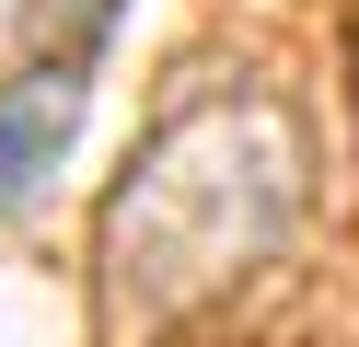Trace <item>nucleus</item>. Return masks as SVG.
Returning a JSON list of instances; mask_svg holds the SVG:
<instances>
[{
	"label": "nucleus",
	"mask_w": 359,
	"mask_h": 347,
	"mask_svg": "<svg viewBox=\"0 0 359 347\" xmlns=\"http://www.w3.org/2000/svg\"><path fill=\"white\" fill-rule=\"evenodd\" d=\"M290 220H302V116L278 93L186 104L104 197V301L128 324H174L243 266H266Z\"/></svg>",
	"instance_id": "f257e3e1"
},
{
	"label": "nucleus",
	"mask_w": 359,
	"mask_h": 347,
	"mask_svg": "<svg viewBox=\"0 0 359 347\" xmlns=\"http://www.w3.org/2000/svg\"><path fill=\"white\" fill-rule=\"evenodd\" d=\"M81 116H93V58H81V46H35V58L0 81V208H24L35 185L70 162Z\"/></svg>",
	"instance_id": "f03ea898"
},
{
	"label": "nucleus",
	"mask_w": 359,
	"mask_h": 347,
	"mask_svg": "<svg viewBox=\"0 0 359 347\" xmlns=\"http://www.w3.org/2000/svg\"><path fill=\"white\" fill-rule=\"evenodd\" d=\"M104 23H116V0H58V46H81V58L104 46Z\"/></svg>",
	"instance_id": "7ed1b4c3"
}]
</instances>
